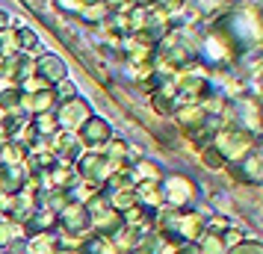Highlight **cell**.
I'll list each match as a JSON object with an SVG mask.
<instances>
[{"instance_id": "cell-9", "label": "cell", "mask_w": 263, "mask_h": 254, "mask_svg": "<svg viewBox=\"0 0 263 254\" xmlns=\"http://www.w3.org/2000/svg\"><path fill=\"white\" fill-rule=\"evenodd\" d=\"M195 245H198L201 254H228L225 240H222V233H216V230H204L201 240L195 242Z\"/></svg>"}, {"instance_id": "cell-15", "label": "cell", "mask_w": 263, "mask_h": 254, "mask_svg": "<svg viewBox=\"0 0 263 254\" xmlns=\"http://www.w3.org/2000/svg\"><path fill=\"white\" fill-rule=\"evenodd\" d=\"M228 254H263V242L246 240V242H239L237 248H231Z\"/></svg>"}, {"instance_id": "cell-10", "label": "cell", "mask_w": 263, "mask_h": 254, "mask_svg": "<svg viewBox=\"0 0 263 254\" xmlns=\"http://www.w3.org/2000/svg\"><path fill=\"white\" fill-rule=\"evenodd\" d=\"M133 174H136L142 183H157L160 178H163L160 166H157V163H151V160H139V163H136V169H133Z\"/></svg>"}, {"instance_id": "cell-14", "label": "cell", "mask_w": 263, "mask_h": 254, "mask_svg": "<svg viewBox=\"0 0 263 254\" xmlns=\"http://www.w3.org/2000/svg\"><path fill=\"white\" fill-rule=\"evenodd\" d=\"M53 6H57L60 12H65V15H80L83 0H53Z\"/></svg>"}, {"instance_id": "cell-18", "label": "cell", "mask_w": 263, "mask_h": 254, "mask_svg": "<svg viewBox=\"0 0 263 254\" xmlns=\"http://www.w3.org/2000/svg\"><path fill=\"white\" fill-rule=\"evenodd\" d=\"M254 89H257V95L263 97V71H257V74H254Z\"/></svg>"}, {"instance_id": "cell-1", "label": "cell", "mask_w": 263, "mask_h": 254, "mask_svg": "<svg viewBox=\"0 0 263 254\" xmlns=\"http://www.w3.org/2000/svg\"><path fill=\"white\" fill-rule=\"evenodd\" d=\"M210 145L222 154V160L225 163H239V160L246 157V154H251L254 148H257V136L254 133H249V130H242L239 124H222L219 130H216V136H213V142Z\"/></svg>"}, {"instance_id": "cell-7", "label": "cell", "mask_w": 263, "mask_h": 254, "mask_svg": "<svg viewBox=\"0 0 263 254\" xmlns=\"http://www.w3.org/2000/svg\"><path fill=\"white\" fill-rule=\"evenodd\" d=\"M80 136H83L86 145H104V142L112 139V130H109V124L104 119H95V115H92V119L80 127Z\"/></svg>"}, {"instance_id": "cell-17", "label": "cell", "mask_w": 263, "mask_h": 254, "mask_svg": "<svg viewBox=\"0 0 263 254\" xmlns=\"http://www.w3.org/2000/svg\"><path fill=\"white\" fill-rule=\"evenodd\" d=\"M172 254H201V251H198V245H195V242H186V245H178Z\"/></svg>"}, {"instance_id": "cell-3", "label": "cell", "mask_w": 263, "mask_h": 254, "mask_svg": "<svg viewBox=\"0 0 263 254\" xmlns=\"http://www.w3.org/2000/svg\"><path fill=\"white\" fill-rule=\"evenodd\" d=\"M33 74L42 77L48 86H57L68 77V68H65V62L57 53H36L33 56Z\"/></svg>"}, {"instance_id": "cell-12", "label": "cell", "mask_w": 263, "mask_h": 254, "mask_svg": "<svg viewBox=\"0 0 263 254\" xmlns=\"http://www.w3.org/2000/svg\"><path fill=\"white\" fill-rule=\"evenodd\" d=\"M222 240H225L228 251H231V248H237L239 242H246V230L237 228V225H228V228L222 230Z\"/></svg>"}, {"instance_id": "cell-11", "label": "cell", "mask_w": 263, "mask_h": 254, "mask_svg": "<svg viewBox=\"0 0 263 254\" xmlns=\"http://www.w3.org/2000/svg\"><path fill=\"white\" fill-rule=\"evenodd\" d=\"M136 201H142L145 207H160V204H163L160 183H142V186H139V192H136Z\"/></svg>"}, {"instance_id": "cell-6", "label": "cell", "mask_w": 263, "mask_h": 254, "mask_svg": "<svg viewBox=\"0 0 263 254\" xmlns=\"http://www.w3.org/2000/svg\"><path fill=\"white\" fill-rule=\"evenodd\" d=\"M234 169H237L239 181L249 183V186H260L263 183V157H260L257 148H254L251 154H246L239 163H234Z\"/></svg>"}, {"instance_id": "cell-8", "label": "cell", "mask_w": 263, "mask_h": 254, "mask_svg": "<svg viewBox=\"0 0 263 254\" xmlns=\"http://www.w3.org/2000/svg\"><path fill=\"white\" fill-rule=\"evenodd\" d=\"M204 230H207V225H204V219L198 213H180L178 216V233L186 242H198Z\"/></svg>"}, {"instance_id": "cell-19", "label": "cell", "mask_w": 263, "mask_h": 254, "mask_svg": "<svg viewBox=\"0 0 263 254\" xmlns=\"http://www.w3.org/2000/svg\"><path fill=\"white\" fill-rule=\"evenodd\" d=\"M6 27H9V15H6V12H3V9H0V33H3Z\"/></svg>"}, {"instance_id": "cell-4", "label": "cell", "mask_w": 263, "mask_h": 254, "mask_svg": "<svg viewBox=\"0 0 263 254\" xmlns=\"http://www.w3.org/2000/svg\"><path fill=\"white\" fill-rule=\"evenodd\" d=\"M92 119V107L86 104L83 97H68L65 104H62L60 115H57V121H60V127H71V130H80L86 121Z\"/></svg>"}, {"instance_id": "cell-13", "label": "cell", "mask_w": 263, "mask_h": 254, "mask_svg": "<svg viewBox=\"0 0 263 254\" xmlns=\"http://www.w3.org/2000/svg\"><path fill=\"white\" fill-rule=\"evenodd\" d=\"M201 160H204V166L207 169H225V160H222V154L216 151L213 145H204V151H201Z\"/></svg>"}, {"instance_id": "cell-2", "label": "cell", "mask_w": 263, "mask_h": 254, "mask_svg": "<svg viewBox=\"0 0 263 254\" xmlns=\"http://www.w3.org/2000/svg\"><path fill=\"white\" fill-rule=\"evenodd\" d=\"M160 192H163V204L168 207H186L195 201V192H198V186L186 178V174H180V171H175V174H166L163 178V183H160Z\"/></svg>"}, {"instance_id": "cell-20", "label": "cell", "mask_w": 263, "mask_h": 254, "mask_svg": "<svg viewBox=\"0 0 263 254\" xmlns=\"http://www.w3.org/2000/svg\"><path fill=\"white\" fill-rule=\"evenodd\" d=\"M0 65H3V53H0Z\"/></svg>"}, {"instance_id": "cell-5", "label": "cell", "mask_w": 263, "mask_h": 254, "mask_svg": "<svg viewBox=\"0 0 263 254\" xmlns=\"http://www.w3.org/2000/svg\"><path fill=\"white\" fill-rule=\"evenodd\" d=\"M246 18H249V36H246V48H249V45H254V42H260V27H257V18H254V9H249V12H246ZM228 21H231V24H237V21H242V9H239V12H231V18H228ZM222 27V24H219ZM222 30H225L228 36L234 38V45H237V48H242V30H237V27H222Z\"/></svg>"}, {"instance_id": "cell-16", "label": "cell", "mask_w": 263, "mask_h": 254, "mask_svg": "<svg viewBox=\"0 0 263 254\" xmlns=\"http://www.w3.org/2000/svg\"><path fill=\"white\" fill-rule=\"evenodd\" d=\"M36 127L42 130V133H50V130H57V119L50 115V112H42L36 119Z\"/></svg>"}]
</instances>
